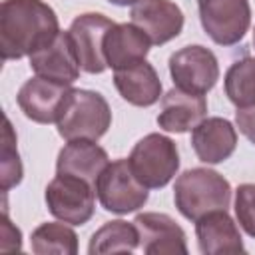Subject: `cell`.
<instances>
[{
	"label": "cell",
	"instance_id": "cell-1",
	"mask_svg": "<svg viewBox=\"0 0 255 255\" xmlns=\"http://www.w3.org/2000/svg\"><path fill=\"white\" fill-rule=\"evenodd\" d=\"M60 34L58 16L42 0H4L0 6L2 60H20L42 50Z\"/></svg>",
	"mask_w": 255,
	"mask_h": 255
},
{
	"label": "cell",
	"instance_id": "cell-2",
	"mask_svg": "<svg viewBox=\"0 0 255 255\" xmlns=\"http://www.w3.org/2000/svg\"><path fill=\"white\" fill-rule=\"evenodd\" d=\"M173 201L185 219L197 221L209 211L229 207L231 185L221 173L213 169L193 167L175 179Z\"/></svg>",
	"mask_w": 255,
	"mask_h": 255
},
{
	"label": "cell",
	"instance_id": "cell-3",
	"mask_svg": "<svg viewBox=\"0 0 255 255\" xmlns=\"http://www.w3.org/2000/svg\"><path fill=\"white\" fill-rule=\"evenodd\" d=\"M58 133L66 139H92L98 141L112 126V110L106 98L92 90H70L60 114Z\"/></svg>",
	"mask_w": 255,
	"mask_h": 255
},
{
	"label": "cell",
	"instance_id": "cell-4",
	"mask_svg": "<svg viewBox=\"0 0 255 255\" xmlns=\"http://www.w3.org/2000/svg\"><path fill=\"white\" fill-rule=\"evenodd\" d=\"M128 161L139 183L147 189H159L177 173L179 151L175 141L167 135L147 133L133 145Z\"/></svg>",
	"mask_w": 255,
	"mask_h": 255
},
{
	"label": "cell",
	"instance_id": "cell-5",
	"mask_svg": "<svg viewBox=\"0 0 255 255\" xmlns=\"http://www.w3.org/2000/svg\"><path fill=\"white\" fill-rule=\"evenodd\" d=\"M46 205L48 211L60 221L84 225L94 215L96 185L76 175L56 173V177L46 187Z\"/></svg>",
	"mask_w": 255,
	"mask_h": 255
},
{
	"label": "cell",
	"instance_id": "cell-6",
	"mask_svg": "<svg viewBox=\"0 0 255 255\" xmlns=\"http://www.w3.org/2000/svg\"><path fill=\"white\" fill-rule=\"evenodd\" d=\"M96 193L106 211L124 215L131 213L147 201V187L137 181L128 159H116L100 173Z\"/></svg>",
	"mask_w": 255,
	"mask_h": 255
},
{
	"label": "cell",
	"instance_id": "cell-7",
	"mask_svg": "<svg viewBox=\"0 0 255 255\" xmlns=\"http://www.w3.org/2000/svg\"><path fill=\"white\" fill-rule=\"evenodd\" d=\"M197 8L203 30L219 46L237 44L249 30V0H197Z\"/></svg>",
	"mask_w": 255,
	"mask_h": 255
},
{
	"label": "cell",
	"instance_id": "cell-8",
	"mask_svg": "<svg viewBox=\"0 0 255 255\" xmlns=\"http://www.w3.org/2000/svg\"><path fill=\"white\" fill-rule=\"evenodd\" d=\"M169 74L177 88L205 96L219 80V64L211 50L193 44L171 54Z\"/></svg>",
	"mask_w": 255,
	"mask_h": 255
},
{
	"label": "cell",
	"instance_id": "cell-9",
	"mask_svg": "<svg viewBox=\"0 0 255 255\" xmlns=\"http://www.w3.org/2000/svg\"><path fill=\"white\" fill-rule=\"evenodd\" d=\"M114 24L116 22L98 12H88L74 18L68 36L78 64L86 74H102L108 68L104 56V38Z\"/></svg>",
	"mask_w": 255,
	"mask_h": 255
},
{
	"label": "cell",
	"instance_id": "cell-10",
	"mask_svg": "<svg viewBox=\"0 0 255 255\" xmlns=\"http://www.w3.org/2000/svg\"><path fill=\"white\" fill-rule=\"evenodd\" d=\"M68 84H60L42 76L30 78L18 90V106L24 116L36 124H52L58 120L60 108L70 94Z\"/></svg>",
	"mask_w": 255,
	"mask_h": 255
},
{
	"label": "cell",
	"instance_id": "cell-11",
	"mask_svg": "<svg viewBox=\"0 0 255 255\" xmlns=\"http://www.w3.org/2000/svg\"><path fill=\"white\" fill-rule=\"evenodd\" d=\"M139 245L147 255H185L187 237L185 231L165 213H139L133 219Z\"/></svg>",
	"mask_w": 255,
	"mask_h": 255
},
{
	"label": "cell",
	"instance_id": "cell-12",
	"mask_svg": "<svg viewBox=\"0 0 255 255\" xmlns=\"http://www.w3.org/2000/svg\"><path fill=\"white\" fill-rule=\"evenodd\" d=\"M129 16L155 46L173 40L183 28V12L171 0H139L133 4Z\"/></svg>",
	"mask_w": 255,
	"mask_h": 255
},
{
	"label": "cell",
	"instance_id": "cell-13",
	"mask_svg": "<svg viewBox=\"0 0 255 255\" xmlns=\"http://www.w3.org/2000/svg\"><path fill=\"white\" fill-rule=\"evenodd\" d=\"M205 114H207V100L203 94L185 92L175 86L161 98L157 124L165 131L183 133L193 129L199 122H203Z\"/></svg>",
	"mask_w": 255,
	"mask_h": 255
},
{
	"label": "cell",
	"instance_id": "cell-14",
	"mask_svg": "<svg viewBox=\"0 0 255 255\" xmlns=\"http://www.w3.org/2000/svg\"><path fill=\"white\" fill-rule=\"evenodd\" d=\"M199 251L205 255H235L245 253L239 229L227 209H215L195 221Z\"/></svg>",
	"mask_w": 255,
	"mask_h": 255
},
{
	"label": "cell",
	"instance_id": "cell-15",
	"mask_svg": "<svg viewBox=\"0 0 255 255\" xmlns=\"http://www.w3.org/2000/svg\"><path fill=\"white\" fill-rule=\"evenodd\" d=\"M30 68L36 72V76L72 86L78 80L82 68L74 54L68 32H60L54 42L34 52L30 56Z\"/></svg>",
	"mask_w": 255,
	"mask_h": 255
},
{
	"label": "cell",
	"instance_id": "cell-16",
	"mask_svg": "<svg viewBox=\"0 0 255 255\" xmlns=\"http://www.w3.org/2000/svg\"><path fill=\"white\" fill-rule=\"evenodd\" d=\"M235 145L237 131L225 118H207L191 129V147L203 163H221L229 159Z\"/></svg>",
	"mask_w": 255,
	"mask_h": 255
},
{
	"label": "cell",
	"instance_id": "cell-17",
	"mask_svg": "<svg viewBox=\"0 0 255 255\" xmlns=\"http://www.w3.org/2000/svg\"><path fill=\"white\" fill-rule=\"evenodd\" d=\"M149 46H151V40L133 22L114 24L104 38V56H106L108 68L116 72L145 60Z\"/></svg>",
	"mask_w": 255,
	"mask_h": 255
},
{
	"label": "cell",
	"instance_id": "cell-18",
	"mask_svg": "<svg viewBox=\"0 0 255 255\" xmlns=\"http://www.w3.org/2000/svg\"><path fill=\"white\" fill-rule=\"evenodd\" d=\"M108 163H110V157H108L106 149L100 147L96 141L72 139L58 153L56 171L82 177V179L90 181L92 185H96L100 173L108 167Z\"/></svg>",
	"mask_w": 255,
	"mask_h": 255
},
{
	"label": "cell",
	"instance_id": "cell-19",
	"mask_svg": "<svg viewBox=\"0 0 255 255\" xmlns=\"http://www.w3.org/2000/svg\"><path fill=\"white\" fill-rule=\"evenodd\" d=\"M114 84L120 96L137 108H149L153 106L161 96V82L155 72V68L141 60L129 68L116 70L114 72Z\"/></svg>",
	"mask_w": 255,
	"mask_h": 255
},
{
	"label": "cell",
	"instance_id": "cell-20",
	"mask_svg": "<svg viewBox=\"0 0 255 255\" xmlns=\"http://www.w3.org/2000/svg\"><path fill=\"white\" fill-rule=\"evenodd\" d=\"M139 245V233L135 223L128 221H108L104 223L90 239L88 253L104 255V253H131Z\"/></svg>",
	"mask_w": 255,
	"mask_h": 255
},
{
	"label": "cell",
	"instance_id": "cell-21",
	"mask_svg": "<svg viewBox=\"0 0 255 255\" xmlns=\"http://www.w3.org/2000/svg\"><path fill=\"white\" fill-rule=\"evenodd\" d=\"M225 96L235 108L255 106V58L245 56L225 74Z\"/></svg>",
	"mask_w": 255,
	"mask_h": 255
},
{
	"label": "cell",
	"instance_id": "cell-22",
	"mask_svg": "<svg viewBox=\"0 0 255 255\" xmlns=\"http://www.w3.org/2000/svg\"><path fill=\"white\" fill-rule=\"evenodd\" d=\"M32 251L38 255L58 253V255H76L78 253V235L72 227L64 223H42L32 231Z\"/></svg>",
	"mask_w": 255,
	"mask_h": 255
},
{
	"label": "cell",
	"instance_id": "cell-23",
	"mask_svg": "<svg viewBox=\"0 0 255 255\" xmlns=\"http://www.w3.org/2000/svg\"><path fill=\"white\" fill-rule=\"evenodd\" d=\"M2 191L18 185L22 181V161L16 149V133L8 118H4V131H2Z\"/></svg>",
	"mask_w": 255,
	"mask_h": 255
},
{
	"label": "cell",
	"instance_id": "cell-24",
	"mask_svg": "<svg viewBox=\"0 0 255 255\" xmlns=\"http://www.w3.org/2000/svg\"><path fill=\"white\" fill-rule=\"evenodd\" d=\"M235 215L249 237H255V183H243L235 191Z\"/></svg>",
	"mask_w": 255,
	"mask_h": 255
},
{
	"label": "cell",
	"instance_id": "cell-25",
	"mask_svg": "<svg viewBox=\"0 0 255 255\" xmlns=\"http://www.w3.org/2000/svg\"><path fill=\"white\" fill-rule=\"evenodd\" d=\"M22 249V235L20 229L12 225V221L8 219V213L4 211L2 215V241H0V251L2 253H14Z\"/></svg>",
	"mask_w": 255,
	"mask_h": 255
},
{
	"label": "cell",
	"instance_id": "cell-26",
	"mask_svg": "<svg viewBox=\"0 0 255 255\" xmlns=\"http://www.w3.org/2000/svg\"><path fill=\"white\" fill-rule=\"evenodd\" d=\"M235 122H237L239 131L255 145V106L237 108V112H235Z\"/></svg>",
	"mask_w": 255,
	"mask_h": 255
},
{
	"label": "cell",
	"instance_id": "cell-27",
	"mask_svg": "<svg viewBox=\"0 0 255 255\" xmlns=\"http://www.w3.org/2000/svg\"><path fill=\"white\" fill-rule=\"evenodd\" d=\"M108 2H112V4H116V6H129V4H135V2H139V0H108Z\"/></svg>",
	"mask_w": 255,
	"mask_h": 255
},
{
	"label": "cell",
	"instance_id": "cell-28",
	"mask_svg": "<svg viewBox=\"0 0 255 255\" xmlns=\"http://www.w3.org/2000/svg\"><path fill=\"white\" fill-rule=\"evenodd\" d=\"M253 46H255V30H253Z\"/></svg>",
	"mask_w": 255,
	"mask_h": 255
}]
</instances>
